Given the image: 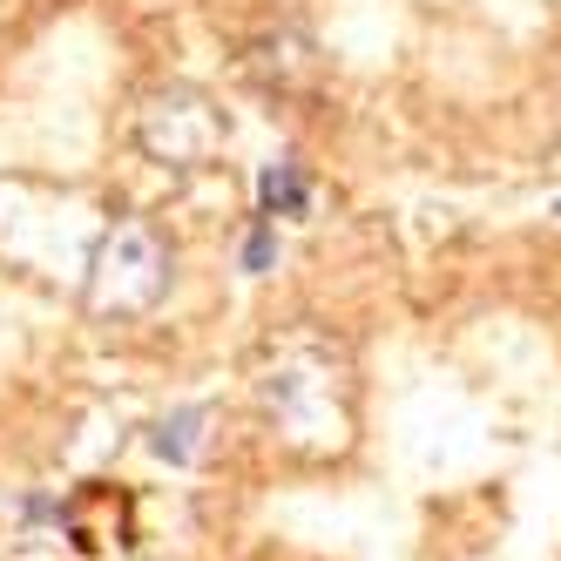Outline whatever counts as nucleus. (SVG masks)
<instances>
[{"label": "nucleus", "instance_id": "obj_3", "mask_svg": "<svg viewBox=\"0 0 561 561\" xmlns=\"http://www.w3.org/2000/svg\"><path fill=\"white\" fill-rule=\"evenodd\" d=\"M190 123H217V115L196 102V95H170L163 108H149L142 142H149L156 156H170V163H204L217 142H210V136H190Z\"/></svg>", "mask_w": 561, "mask_h": 561}, {"label": "nucleus", "instance_id": "obj_2", "mask_svg": "<svg viewBox=\"0 0 561 561\" xmlns=\"http://www.w3.org/2000/svg\"><path fill=\"white\" fill-rule=\"evenodd\" d=\"M170 285V251L149 224H115L102 237V257L89 271V298L95 311H142L156 305V291Z\"/></svg>", "mask_w": 561, "mask_h": 561}, {"label": "nucleus", "instance_id": "obj_1", "mask_svg": "<svg viewBox=\"0 0 561 561\" xmlns=\"http://www.w3.org/2000/svg\"><path fill=\"white\" fill-rule=\"evenodd\" d=\"M264 407L291 439L345 433V373L332 366V345H285L264 373Z\"/></svg>", "mask_w": 561, "mask_h": 561}, {"label": "nucleus", "instance_id": "obj_4", "mask_svg": "<svg viewBox=\"0 0 561 561\" xmlns=\"http://www.w3.org/2000/svg\"><path fill=\"white\" fill-rule=\"evenodd\" d=\"M264 210H305V183H298V170H291V163L264 170Z\"/></svg>", "mask_w": 561, "mask_h": 561}]
</instances>
